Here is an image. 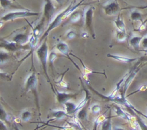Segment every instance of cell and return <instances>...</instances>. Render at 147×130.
<instances>
[{
  "label": "cell",
  "instance_id": "19",
  "mask_svg": "<svg viewBox=\"0 0 147 130\" xmlns=\"http://www.w3.org/2000/svg\"><path fill=\"white\" fill-rule=\"evenodd\" d=\"M50 114H51L52 117H53L57 120L62 119L65 117H69L68 114L63 110H52Z\"/></svg>",
  "mask_w": 147,
  "mask_h": 130
},
{
  "label": "cell",
  "instance_id": "20",
  "mask_svg": "<svg viewBox=\"0 0 147 130\" xmlns=\"http://www.w3.org/2000/svg\"><path fill=\"white\" fill-rule=\"evenodd\" d=\"M142 13L140 11H139L138 10H133L131 12V19L132 21H141L143 22V19H142Z\"/></svg>",
  "mask_w": 147,
  "mask_h": 130
},
{
  "label": "cell",
  "instance_id": "21",
  "mask_svg": "<svg viewBox=\"0 0 147 130\" xmlns=\"http://www.w3.org/2000/svg\"><path fill=\"white\" fill-rule=\"evenodd\" d=\"M112 117H109L102 123V130H113L111 124Z\"/></svg>",
  "mask_w": 147,
  "mask_h": 130
},
{
  "label": "cell",
  "instance_id": "4",
  "mask_svg": "<svg viewBox=\"0 0 147 130\" xmlns=\"http://www.w3.org/2000/svg\"><path fill=\"white\" fill-rule=\"evenodd\" d=\"M37 79L36 76L35 71H33L32 74H30L28 78L27 79L25 84V89L26 92L28 91H32L34 94V97L36 99V104H37V108H38L39 111H40V107H39V99L38 95H37Z\"/></svg>",
  "mask_w": 147,
  "mask_h": 130
},
{
  "label": "cell",
  "instance_id": "35",
  "mask_svg": "<svg viewBox=\"0 0 147 130\" xmlns=\"http://www.w3.org/2000/svg\"><path fill=\"white\" fill-rule=\"evenodd\" d=\"M113 130H126V129H123V127H119V126H114L113 128Z\"/></svg>",
  "mask_w": 147,
  "mask_h": 130
},
{
  "label": "cell",
  "instance_id": "23",
  "mask_svg": "<svg viewBox=\"0 0 147 130\" xmlns=\"http://www.w3.org/2000/svg\"><path fill=\"white\" fill-rule=\"evenodd\" d=\"M70 55H72V56H73V57H76V58L78 59L79 60V61H80V62H81V64H82V65H83V69H84V71H85V73H86V75H88V74H92V73H95V74H104L105 76H106V74H104V73L103 72H97V71H90V69H88L87 67H86V66H85V64H83V61H82L81 59H80V58H79V57H78L77 56H76V55H74V54H70Z\"/></svg>",
  "mask_w": 147,
  "mask_h": 130
},
{
  "label": "cell",
  "instance_id": "39",
  "mask_svg": "<svg viewBox=\"0 0 147 130\" xmlns=\"http://www.w3.org/2000/svg\"><path fill=\"white\" fill-rule=\"evenodd\" d=\"M146 119H147V117H146Z\"/></svg>",
  "mask_w": 147,
  "mask_h": 130
},
{
  "label": "cell",
  "instance_id": "38",
  "mask_svg": "<svg viewBox=\"0 0 147 130\" xmlns=\"http://www.w3.org/2000/svg\"><path fill=\"white\" fill-rule=\"evenodd\" d=\"M57 130H63V129H60V128H58V129H57Z\"/></svg>",
  "mask_w": 147,
  "mask_h": 130
},
{
  "label": "cell",
  "instance_id": "7",
  "mask_svg": "<svg viewBox=\"0 0 147 130\" xmlns=\"http://www.w3.org/2000/svg\"><path fill=\"white\" fill-rule=\"evenodd\" d=\"M103 7L106 14L109 16L116 15L121 10L116 0H109L103 4Z\"/></svg>",
  "mask_w": 147,
  "mask_h": 130
},
{
  "label": "cell",
  "instance_id": "31",
  "mask_svg": "<svg viewBox=\"0 0 147 130\" xmlns=\"http://www.w3.org/2000/svg\"><path fill=\"white\" fill-rule=\"evenodd\" d=\"M146 90H147V85L142 86V87H139V89H136V91H134V92H132L131 94H129L128 96H126V97H130V96H131L132 94H136V93H137V92H140V91H146Z\"/></svg>",
  "mask_w": 147,
  "mask_h": 130
},
{
  "label": "cell",
  "instance_id": "11",
  "mask_svg": "<svg viewBox=\"0 0 147 130\" xmlns=\"http://www.w3.org/2000/svg\"><path fill=\"white\" fill-rule=\"evenodd\" d=\"M1 1V6L3 9H23V10H28L27 9L24 8L22 6L19 4L18 3L14 2L13 0H0Z\"/></svg>",
  "mask_w": 147,
  "mask_h": 130
},
{
  "label": "cell",
  "instance_id": "30",
  "mask_svg": "<svg viewBox=\"0 0 147 130\" xmlns=\"http://www.w3.org/2000/svg\"><path fill=\"white\" fill-rule=\"evenodd\" d=\"M91 110L92 112H93V114H98L100 111V110H101V107H100V106L98 105V104H93V105L92 106Z\"/></svg>",
  "mask_w": 147,
  "mask_h": 130
},
{
  "label": "cell",
  "instance_id": "16",
  "mask_svg": "<svg viewBox=\"0 0 147 130\" xmlns=\"http://www.w3.org/2000/svg\"><path fill=\"white\" fill-rule=\"evenodd\" d=\"M81 18H83V13L82 14L79 11H74L68 17L69 22L72 24H76L78 21H80Z\"/></svg>",
  "mask_w": 147,
  "mask_h": 130
},
{
  "label": "cell",
  "instance_id": "29",
  "mask_svg": "<svg viewBox=\"0 0 147 130\" xmlns=\"http://www.w3.org/2000/svg\"><path fill=\"white\" fill-rule=\"evenodd\" d=\"M57 55L55 51H51V53L50 54L48 57V59H49V62H50V66H53V62L55 60V59L57 58Z\"/></svg>",
  "mask_w": 147,
  "mask_h": 130
},
{
  "label": "cell",
  "instance_id": "15",
  "mask_svg": "<svg viewBox=\"0 0 147 130\" xmlns=\"http://www.w3.org/2000/svg\"><path fill=\"white\" fill-rule=\"evenodd\" d=\"M107 57H109V58L113 59L115 60H117V61H121V62L122 63H131L137 59V58H129V57L112 54H108Z\"/></svg>",
  "mask_w": 147,
  "mask_h": 130
},
{
  "label": "cell",
  "instance_id": "6",
  "mask_svg": "<svg viewBox=\"0 0 147 130\" xmlns=\"http://www.w3.org/2000/svg\"><path fill=\"white\" fill-rule=\"evenodd\" d=\"M95 8L93 7H88V8L85 9L84 11H83V19H84L85 25H86V28L89 31L93 38L95 37V33L94 30H93V12H94Z\"/></svg>",
  "mask_w": 147,
  "mask_h": 130
},
{
  "label": "cell",
  "instance_id": "12",
  "mask_svg": "<svg viewBox=\"0 0 147 130\" xmlns=\"http://www.w3.org/2000/svg\"><path fill=\"white\" fill-rule=\"evenodd\" d=\"M56 49H57V50H58L59 51H60V53H62L63 54H64V55H65L66 57H67V59H69L70 60V61H72V62L73 63V64H74L75 66H76V67H77L78 69L79 70L80 69V68H79L78 66L77 65V64H76V63L74 62V61H73V59H70V57H69L68 55V53H69V47L68 45H67V44H66L65 42H63V41H60V42L57 43V45L55 46Z\"/></svg>",
  "mask_w": 147,
  "mask_h": 130
},
{
  "label": "cell",
  "instance_id": "26",
  "mask_svg": "<svg viewBox=\"0 0 147 130\" xmlns=\"http://www.w3.org/2000/svg\"><path fill=\"white\" fill-rule=\"evenodd\" d=\"M32 117L31 112L28 110H24L21 113V119L22 121H27L29 120H30Z\"/></svg>",
  "mask_w": 147,
  "mask_h": 130
},
{
  "label": "cell",
  "instance_id": "8",
  "mask_svg": "<svg viewBox=\"0 0 147 130\" xmlns=\"http://www.w3.org/2000/svg\"><path fill=\"white\" fill-rule=\"evenodd\" d=\"M139 71V68H138V67H134V68L133 69L131 70V71L129 72V74L128 75L126 81H124V83H123V84L122 85L121 88L120 89L121 91L120 94H121L123 97H126V91H127L128 87H129V86L130 85V84L131 83V81H133L135 76H136V74H137V72Z\"/></svg>",
  "mask_w": 147,
  "mask_h": 130
},
{
  "label": "cell",
  "instance_id": "5",
  "mask_svg": "<svg viewBox=\"0 0 147 130\" xmlns=\"http://www.w3.org/2000/svg\"><path fill=\"white\" fill-rule=\"evenodd\" d=\"M55 11V7L53 4L52 0H44V6H43V18L45 22L47 25H50L51 23L52 19Z\"/></svg>",
  "mask_w": 147,
  "mask_h": 130
},
{
  "label": "cell",
  "instance_id": "34",
  "mask_svg": "<svg viewBox=\"0 0 147 130\" xmlns=\"http://www.w3.org/2000/svg\"><path fill=\"white\" fill-rule=\"evenodd\" d=\"M1 130H8L7 129V127H6L5 124L4 123V121L1 120Z\"/></svg>",
  "mask_w": 147,
  "mask_h": 130
},
{
  "label": "cell",
  "instance_id": "36",
  "mask_svg": "<svg viewBox=\"0 0 147 130\" xmlns=\"http://www.w3.org/2000/svg\"><path fill=\"white\" fill-rule=\"evenodd\" d=\"M65 1H66V0H55L56 2H57L58 4H60V6H61L62 4H63V3H64Z\"/></svg>",
  "mask_w": 147,
  "mask_h": 130
},
{
  "label": "cell",
  "instance_id": "10",
  "mask_svg": "<svg viewBox=\"0 0 147 130\" xmlns=\"http://www.w3.org/2000/svg\"><path fill=\"white\" fill-rule=\"evenodd\" d=\"M1 47L5 50H8V51H17L20 49H23V46L21 44H19L17 43L14 42V41H3L1 40Z\"/></svg>",
  "mask_w": 147,
  "mask_h": 130
},
{
  "label": "cell",
  "instance_id": "17",
  "mask_svg": "<svg viewBox=\"0 0 147 130\" xmlns=\"http://www.w3.org/2000/svg\"><path fill=\"white\" fill-rule=\"evenodd\" d=\"M143 37H140V36H133L129 39V44L135 49H138Z\"/></svg>",
  "mask_w": 147,
  "mask_h": 130
},
{
  "label": "cell",
  "instance_id": "1",
  "mask_svg": "<svg viewBox=\"0 0 147 130\" xmlns=\"http://www.w3.org/2000/svg\"><path fill=\"white\" fill-rule=\"evenodd\" d=\"M84 1L85 0H81L80 2H78V4H75V5H73V2H71L70 4V5H69L68 7L65 9L63 10V11H61L60 13H59V14L56 16L55 18L53 19V21H51V23L50 24V25L48 26L47 30H46L44 34L42 35V37L41 39H40V42H41V41H42L44 39H45V37L48 35L49 33H50L52 30H53L55 28H56V27H58V26L60 25V24H61V23L63 22L65 19H66L67 17H70V14H71L72 13H73V11L76 9L78 8V7L81 5L82 3H83Z\"/></svg>",
  "mask_w": 147,
  "mask_h": 130
},
{
  "label": "cell",
  "instance_id": "25",
  "mask_svg": "<svg viewBox=\"0 0 147 130\" xmlns=\"http://www.w3.org/2000/svg\"><path fill=\"white\" fill-rule=\"evenodd\" d=\"M9 59L8 54L6 51H4L3 49H1V53H0V60H1V64H3L4 63L7 62Z\"/></svg>",
  "mask_w": 147,
  "mask_h": 130
},
{
  "label": "cell",
  "instance_id": "28",
  "mask_svg": "<svg viewBox=\"0 0 147 130\" xmlns=\"http://www.w3.org/2000/svg\"><path fill=\"white\" fill-rule=\"evenodd\" d=\"M0 117H1V121H5L8 123L10 122V118H11V117L9 116L8 114L6 113V111H4V109L2 108V107H1V115H0Z\"/></svg>",
  "mask_w": 147,
  "mask_h": 130
},
{
  "label": "cell",
  "instance_id": "18",
  "mask_svg": "<svg viewBox=\"0 0 147 130\" xmlns=\"http://www.w3.org/2000/svg\"><path fill=\"white\" fill-rule=\"evenodd\" d=\"M114 24H116V27L118 30L126 32V26H125L124 21H123L121 14H119L117 19L114 21Z\"/></svg>",
  "mask_w": 147,
  "mask_h": 130
},
{
  "label": "cell",
  "instance_id": "27",
  "mask_svg": "<svg viewBox=\"0 0 147 130\" xmlns=\"http://www.w3.org/2000/svg\"><path fill=\"white\" fill-rule=\"evenodd\" d=\"M116 39L119 41H124L126 39V33L117 29V31H116Z\"/></svg>",
  "mask_w": 147,
  "mask_h": 130
},
{
  "label": "cell",
  "instance_id": "33",
  "mask_svg": "<svg viewBox=\"0 0 147 130\" xmlns=\"http://www.w3.org/2000/svg\"><path fill=\"white\" fill-rule=\"evenodd\" d=\"M142 47L144 49H147V35L143 37L142 40Z\"/></svg>",
  "mask_w": 147,
  "mask_h": 130
},
{
  "label": "cell",
  "instance_id": "24",
  "mask_svg": "<svg viewBox=\"0 0 147 130\" xmlns=\"http://www.w3.org/2000/svg\"><path fill=\"white\" fill-rule=\"evenodd\" d=\"M106 118H107V117H106L105 114H101V115L99 116L98 118H96V119L94 121V130H97V127H98L99 124H102Z\"/></svg>",
  "mask_w": 147,
  "mask_h": 130
},
{
  "label": "cell",
  "instance_id": "14",
  "mask_svg": "<svg viewBox=\"0 0 147 130\" xmlns=\"http://www.w3.org/2000/svg\"><path fill=\"white\" fill-rule=\"evenodd\" d=\"M113 110H114V112L116 113V116L121 117V118L127 120L128 121H130L131 119L132 115H131V114H128L127 112L123 111L119 106L116 105H116H113Z\"/></svg>",
  "mask_w": 147,
  "mask_h": 130
},
{
  "label": "cell",
  "instance_id": "2",
  "mask_svg": "<svg viewBox=\"0 0 147 130\" xmlns=\"http://www.w3.org/2000/svg\"><path fill=\"white\" fill-rule=\"evenodd\" d=\"M37 57H38L39 59H40V62H41L42 67V69L44 71L45 74V77L47 78V81L48 83H50V85H51L52 89H53V92L55 93V90L54 89L53 87V84L51 83V80H50V77L48 76V73H47V54H48V47H47V44L46 40H45L44 42L41 44V46L38 47V49H37Z\"/></svg>",
  "mask_w": 147,
  "mask_h": 130
},
{
  "label": "cell",
  "instance_id": "13",
  "mask_svg": "<svg viewBox=\"0 0 147 130\" xmlns=\"http://www.w3.org/2000/svg\"><path fill=\"white\" fill-rule=\"evenodd\" d=\"M30 38L27 34H24V33H17L12 38V41L23 45V44H26L27 41H30Z\"/></svg>",
  "mask_w": 147,
  "mask_h": 130
},
{
  "label": "cell",
  "instance_id": "22",
  "mask_svg": "<svg viewBox=\"0 0 147 130\" xmlns=\"http://www.w3.org/2000/svg\"><path fill=\"white\" fill-rule=\"evenodd\" d=\"M77 117L78 119L83 120V121H87L88 120V114H87V108L83 107V109L80 110L78 112Z\"/></svg>",
  "mask_w": 147,
  "mask_h": 130
},
{
  "label": "cell",
  "instance_id": "32",
  "mask_svg": "<svg viewBox=\"0 0 147 130\" xmlns=\"http://www.w3.org/2000/svg\"><path fill=\"white\" fill-rule=\"evenodd\" d=\"M76 34L75 31H70L67 34V39H74L76 37Z\"/></svg>",
  "mask_w": 147,
  "mask_h": 130
},
{
  "label": "cell",
  "instance_id": "9",
  "mask_svg": "<svg viewBox=\"0 0 147 130\" xmlns=\"http://www.w3.org/2000/svg\"><path fill=\"white\" fill-rule=\"evenodd\" d=\"M56 96H57V100L58 103L61 104H64L69 100L72 99H76L78 93L76 94H72V93H67V92H60L59 91H55Z\"/></svg>",
  "mask_w": 147,
  "mask_h": 130
},
{
  "label": "cell",
  "instance_id": "37",
  "mask_svg": "<svg viewBox=\"0 0 147 130\" xmlns=\"http://www.w3.org/2000/svg\"><path fill=\"white\" fill-rule=\"evenodd\" d=\"M14 130H20V129L17 127V126L16 125V124H14Z\"/></svg>",
  "mask_w": 147,
  "mask_h": 130
},
{
  "label": "cell",
  "instance_id": "3",
  "mask_svg": "<svg viewBox=\"0 0 147 130\" xmlns=\"http://www.w3.org/2000/svg\"><path fill=\"white\" fill-rule=\"evenodd\" d=\"M40 13L33 12L29 10H24V11H11L7 14L3 15L1 18V21H12L19 18H24L27 17H34V16H38Z\"/></svg>",
  "mask_w": 147,
  "mask_h": 130
}]
</instances>
